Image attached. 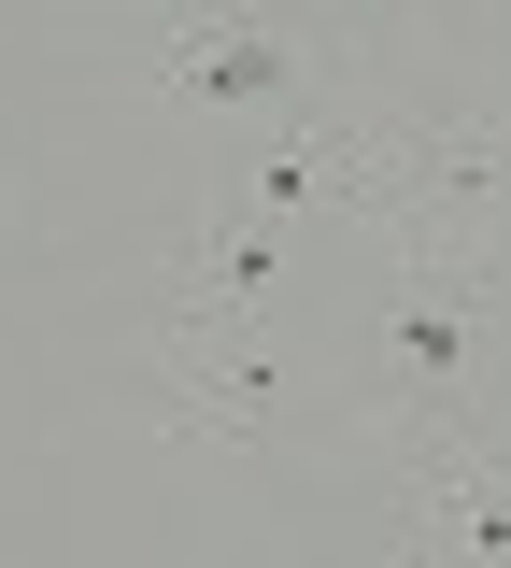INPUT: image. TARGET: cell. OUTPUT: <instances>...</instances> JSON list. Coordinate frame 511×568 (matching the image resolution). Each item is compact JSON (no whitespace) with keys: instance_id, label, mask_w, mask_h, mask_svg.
Wrapping results in <instances>:
<instances>
[{"instance_id":"cell-1","label":"cell","mask_w":511,"mask_h":568,"mask_svg":"<svg viewBox=\"0 0 511 568\" xmlns=\"http://www.w3.org/2000/svg\"><path fill=\"white\" fill-rule=\"evenodd\" d=\"M483 355H498V256H398L384 327H369V398H384V426L469 413Z\"/></svg>"},{"instance_id":"cell-6","label":"cell","mask_w":511,"mask_h":568,"mask_svg":"<svg viewBox=\"0 0 511 568\" xmlns=\"http://www.w3.org/2000/svg\"><path fill=\"white\" fill-rule=\"evenodd\" d=\"M270 14H285L298 43H313V58H356V43L384 29V14H398V0H270Z\"/></svg>"},{"instance_id":"cell-2","label":"cell","mask_w":511,"mask_h":568,"mask_svg":"<svg viewBox=\"0 0 511 568\" xmlns=\"http://www.w3.org/2000/svg\"><path fill=\"white\" fill-rule=\"evenodd\" d=\"M384 497H398V568H511V455L469 413L384 426Z\"/></svg>"},{"instance_id":"cell-3","label":"cell","mask_w":511,"mask_h":568,"mask_svg":"<svg viewBox=\"0 0 511 568\" xmlns=\"http://www.w3.org/2000/svg\"><path fill=\"white\" fill-rule=\"evenodd\" d=\"M298 71H313V43H298L270 0H200V14H171L143 100H171V114H285Z\"/></svg>"},{"instance_id":"cell-5","label":"cell","mask_w":511,"mask_h":568,"mask_svg":"<svg viewBox=\"0 0 511 568\" xmlns=\"http://www.w3.org/2000/svg\"><path fill=\"white\" fill-rule=\"evenodd\" d=\"M270 413H285V355H270V327H214V342H156V426L171 440H270Z\"/></svg>"},{"instance_id":"cell-4","label":"cell","mask_w":511,"mask_h":568,"mask_svg":"<svg viewBox=\"0 0 511 568\" xmlns=\"http://www.w3.org/2000/svg\"><path fill=\"white\" fill-rule=\"evenodd\" d=\"M156 342H214V327H270V284H285V242H270V213H200L171 256H156Z\"/></svg>"}]
</instances>
